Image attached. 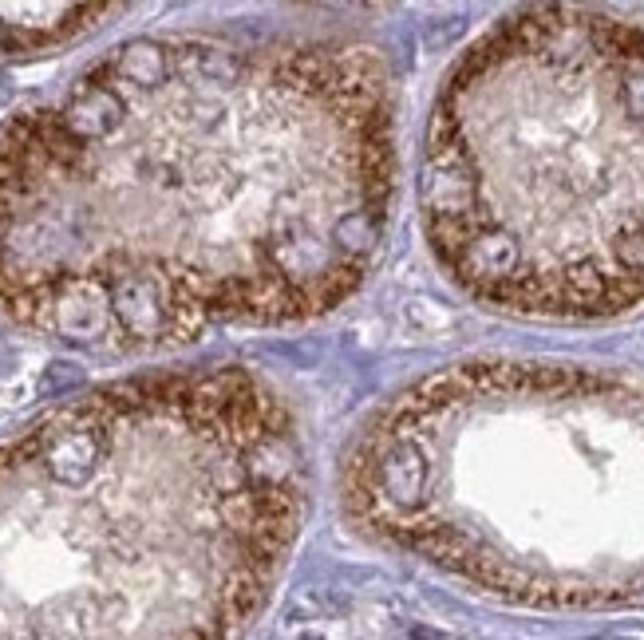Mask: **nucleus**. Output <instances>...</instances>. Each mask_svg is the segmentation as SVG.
<instances>
[{"mask_svg": "<svg viewBox=\"0 0 644 640\" xmlns=\"http://www.w3.org/2000/svg\"><path fill=\"white\" fill-rule=\"evenodd\" d=\"M392 198L368 48L135 40L0 131V309L83 348L313 320L372 273Z\"/></svg>", "mask_w": 644, "mask_h": 640, "instance_id": "1", "label": "nucleus"}, {"mask_svg": "<svg viewBox=\"0 0 644 640\" xmlns=\"http://www.w3.org/2000/svg\"><path fill=\"white\" fill-rule=\"evenodd\" d=\"M348 518L526 605H644V376L479 360L356 435Z\"/></svg>", "mask_w": 644, "mask_h": 640, "instance_id": "2", "label": "nucleus"}, {"mask_svg": "<svg viewBox=\"0 0 644 640\" xmlns=\"http://www.w3.org/2000/svg\"><path fill=\"white\" fill-rule=\"evenodd\" d=\"M419 210L447 277L490 309L609 320L644 305V28L530 8L443 83Z\"/></svg>", "mask_w": 644, "mask_h": 640, "instance_id": "3", "label": "nucleus"}, {"mask_svg": "<svg viewBox=\"0 0 644 640\" xmlns=\"http://www.w3.org/2000/svg\"><path fill=\"white\" fill-rule=\"evenodd\" d=\"M107 4H16L0 8V56H16L28 48L60 44L83 28L99 24V16H111Z\"/></svg>", "mask_w": 644, "mask_h": 640, "instance_id": "4", "label": "nucleus"}]
</instances>
